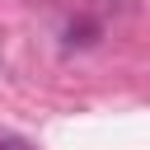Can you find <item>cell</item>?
I'll use <instances>...</instances> for the list:
<instances>
[{
	"mask_svg": "<svg viewBox=\"0 0 150 150\" xmlns=\"http://www.w3.org/2000/svg\"><path fill=\"white\" fill-rule=\"evenodd\" d=\"M98 38H103V23L89 19V14H75V19L66 23V47H94Z\"/></svg>",
	"mask_w": 150,
	"mask_h": 150,
	"instance_id": "1",
	"label": "cell"
},
{
	"mask_svg": "<svg viewBox=\"0 0 150 150\" xmlns=\"http://www.w3.org/2000/svg\"><path fill=\"white\" fill-rule=\"evenodd\" d=\"M0 150H33L23 136H0Z\"/></svg>",
	"mask_w": 150,
	"mask_h": 150,
	"instance_id": "2",
	"label": "cell"
}]
</instances>
